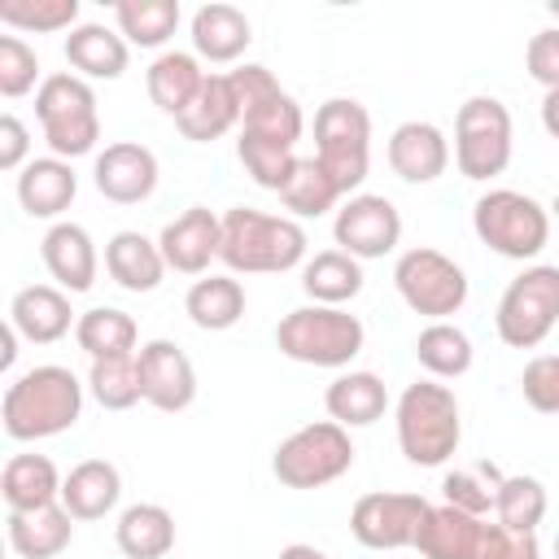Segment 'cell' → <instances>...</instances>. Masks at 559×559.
<instances>
[{
	"instance_id": "5bb4252c",
	"label": "cell",
	"mask_w": 559,
	"mask_h": 559,
	"mask_svg": "<svg viewBox=\"0 0 559 559\" xmlns=\"http://www.w3.org/2000/svg\"><path fill=\"white\" fill-rule=\"evenodd\" d=\"M428 507H432V502H424L419 493H389V489H376V493H362V498L354 502V511H349V533H354L367 550H402V546H415Z\"/></svg>"
},
{
	"instance_id": "9a60e30c",
	"label": "cell",
	"mask_w": 559,
	"mask_h": 559,
	"mask_svg": "<svg viewBox=\"0 0 559 559\" xmlns=\"http://www.w3.org/2000/svg\"><path fill=\"white\" fill-rule=\"evenodd\" d=\"M135 371H140V393L153 411L179 415L197 402V367L175 341L157 336V341L140 345L135 349Z\"/></svg>"
},
{
	"instance_id": "7c38bea8",
	"label": "cell",
	"mask_w": 559,
	"mask_h": 559,
	"mask_svg": "<svg viewBox=\"0 0 559 559\" xmlns=\"http://www.w3.org/2000/svg\"><path fill=\"white\" fill-rule=\"evenodd\" d=\"M393 284H397V297L432 323H441L467 306V271L432 245L406 249L393 262Z\"/></svg>"
},
{
	"instance_id": "8d00e7d4",
	"label": "cell",
	"mask_w": 559,
	"mask_h": 559,
	"mask_svg": "<svg viewBox=\"0 0 559 559\" xmlns=\"http://www.w3.org/2000/svg\"><path fill=\"white\" fill-rule=\"evenodd\" d=\"M280 201H284L288 218H323L328 210H341L345 192L336 188V179L314 157H297L288 183L280 188Z\"/></svg>"
},
{
	"instance_id": "8fae6325",
	"label": "cell",
	"mask_w": 559,
	"mask_h": 559,
	"mask_svg": "<svg viewBox=\"0 0 559 559\" xmlns=\"http://www.w3.org/2000/svg\"><path fill=\"white\" fill-rule=\"evenodd\" d=\"M511 109L498 96H467L454 114V166L463 179H493L511 166Z\"/></svg>"
},
{
	"instance_id": "4316f807",
	"label": "cell",
	"mask_w": 559,
	"mask_h": 559,
	"mask_svg": "<svg viewBox=\"0 0 559 559\" xmlns=\"http://www.w3.org/2000/svg\"><path fill=\"white\" fill-rule=\"evenodd\" d=\"M66 61L79 79H122L131 61V44L105 22H79L66 35Z\"/></svg>"
},
{
	"instance_id": "52a82bcc",
	"label": "cell",
	"mask_w": 559,
	"mask_h": 559,
	"mask_svg": "<svg viewBox=\"0 0 559 559\" xmlns=\"http://www.w3.org/2000/svg\"><path fill=\"white\" fill-rule=\"evenodd\" d=\"M35 118L44 127V140L52 148V157L74 162L87 157L100 140V109H96V92L87 79L61 70L48 74L35 92Z\"/></svg>"
},
{
	"instance_id": "d6986e66",
	"label": "cell",
	"mask_w": 559,
	"mask_h": 559,
	"mask_svg": "<svg viewBox=\"0 0 559 559\" xmlns=\"http://www.w3.org/2000/svg\"><path fill=\"white\" fill-rule=\"evenodd\" d=\"M9 323L17 328L22 341L31 345H52L66 332H74L79 314L70 310V293L57 284H26L9 301Z\"/></svg>"
},
{
	"instance_id": "7bdbcfd3",
	"label": "cell",
	"mask_w": 559,
	"mask_h": 559,
	"mask_svg": "<svg viewBox=\"0 0 559 559\" xmlns=\"http://www.w3.org/2000/svg\"><path fill=\"white\" fill-rule=\"evenodd\" d=\"M39 79V57L22 35H0V96L17 100L35 87Z\"/></svg>"
},
{
	"instance_id": "d6a6232c",
	"label": "cell",
	"mask_w": 559,
	"mask_h": 559,
	"mask_svg": "<svg viewBox=\"0 0 559 559\" xmlns=\"http://www.w3.org/2000/svg\"><path fill=\"white\" fill-rule=\"evenodd\" d=\"M301 293L314 306H345L362 293V262L345 249H323L301 266Z\"/></svg>"
},
{
	"instance_id": "bcb514c9",
	"label": "cell",
	"mask_w": 559,
	"mask_h": 559,
	"mask_svg": "<svg viewBox=\"0 0 559 559\" xmlns=\"http://www.w3.org/2000/svg\"><path fill=\"white\" fill-rule=\"evenodd\" d=\"M476 559H542V546H537V533H511L498 520H489Z\"/></svg>"
},
{
	"instance_id": "d590c367",
	"label": "cell",
	"mask_w": 559,
	"mask_h": 559,
	"mask_svg": "<svg viewBox=\"0 0 559 559\" xmlns=\"http://www.w3.org/2000/svg\"><path fill=\"white\" fill-rule=\"evenodd\" d=\"M415 358L428 371V380H459L472 371V336L450 319L428 323L415 336Z\"/></svg>"
},
{
	"instance_id": "ac0fdd59",
	"label": "cell",
	"mask_w": 559,
	"mask_h": 559,
	"mask_svg": "<svg viewBox=\"0 0 559 559\" xmlns=\"http://www.w3.org/2000/svg\"><path fill=\"white\" fill-rule=\"evenodd\" d=\"M384 153H389L393 175L406 179V183H432L450 166V140H445V131L437 122H424V118H411V122L393 127Z\"/></svg>"
},
{
	"instance_id": "ab89813d",
	"label": "cell",
	"mask_w": 559,
	"mask_h": 559,
	"mask_svg": "<svg viewBox=\"0 0 559 559\" xmlns=\"http://www.w3.org/2000/svg\"><path fill=\"white\" fill-rule=\"evenodd\" d=\"M0 22L26 35H52L79 26V0H4Z\"/></svg>"
},
{
	"instance_id": "836d02e7",
	"label": "cell",
	"mask_w": 559,
	"mask_h": 559,
	"mask_svg": "<svg viewBox=\"0 0 559 559\" xmlns=\"http://www.w3.org/2000/svg\"><path fill=\"white\" fill-rule=\"evenodd\" d=\"M183 310L201 332H227L245 319V288L236 275H201L192 280Z\"/></svg>"
},
{
	"instance_id": "60d3db41",
	"label": "cell",
	"mask_w": 559,
	"mask_h": 559,
	"mask_svg": "<svg viewBox=\"0 0 559 559\" xmlns=\"http://www.w3.org/2000/svg\"><path fill=\"white\" fill-rule=\"evenodd\" d=\"M87 393L105 406V411H131L135 402H144L140 393V371H135V354L131 358H100L87 371Z\"/></svg>"
},
{
	"instance_id": "5b68a950",
	"label": "cell",
	"mask_w": 559,
	"mask_h": 559,
	"mask_svg": "<svg viewBox=\"0 0 559 559\" xmlns=\"http://www.w3.org/2000/svg\"><path fill=\"white\" fill-rule=\"evenodd\" d=\"M275 345L284 358L306 362V367H349L362 345H367V328L358 314H349L345 306H297L275 323Z\"/></svg>"
},
{
	"instance_id": "e0dca14e",
	"label": "cell",
	"mask_w": 559,
	"mask_h": 559,
	"mask_svg": "<svg viewBox=\"0 0 559 559\" xmlns=\"http://www.w3.org/2000/svg\"><path fill=\"white\" fill-rule=\"evenodd\" d=\"M223 245V214L205 205H188L179 218H170L157 236V249L170 271L179 275H205Z\"/></svg>"
},
{
	"instance_id": "ee69618b",
	"label": "cell",
	"mask_w": 559,
	"mask_h": 559,
	"mask_svg": "<svg viewBox=\"0 0 559 559\" xmlns=\"http://www.w3.org/2000/svg\"><path fill=\"white\" fill-rule=\"evenodd\" d=\"M520 393L537 415H559V354H537L520 371Z\"/></svg>"
},
{
	"instance_id": "816d5d0a",
	"label": "cell",
	"mask_w": 559,
	"mask_h": 559,
	"mask_svg": "<svg viewBox=\"0 0 559 559\" xmlns=\"http://www.w3.org/2000/svg\"><path fill=\"white\" fill-rule=\"evenodd\" d=\"M546 9H550V17H559V0H550V4H546Z\"/></svg>"
},
{
	"instance_id": "cb8c5ba5",
	"label": "cell",
	"mask_w": 559,
	"mask_h": 559,
	"mask_svg": "<svg viewBox=\"0 0 559 559\" xmlns=\"http://www.w3.org/2000/svg\"><path fill=\"white\" fill-rule=\"evenodd\" d=\"M105 271L118 288L127 293H153L162 280H166V258L157 249V240H148L144 231H114L105 240Z\"/></svg>"
},
{
	"instance_id": "f6af8a7d",
	"label": "cell",
	"mask_w": 559,
	"mask_h": 559,
	"mask_svg": "<svg viewBox=\"0 0 559 559\" xmlns=\"http://www.w3.org/2000/svg\"><path fill=\"white\" fill-rule=\"evenodd\" d=\"M524 70H528L546 92L559 87V26H546V31H537V35L528 39V48H524Z\"/></svg>"
},
{
	"instance_id": "c3c4849f",
	"label": "cell",
	"mask_w": 559,
	"mask_h": 559,
	"mask_svg": "<svg viewBox=\"0 0 559 559\" xmlns=\"http://www.w3.org/2000/svg\"><path fill=\"white\" fill-rule=\"evenodd\" d=\"M542 127H546L550 140H559V87L542 96Z\"/></svg>"
},
{
	"instance_id": "f907efd6",
	"label": "cell",
	"mask_w": 559,
	"mask_h": 559,
	"mask_svg": "<svg viewBox=\"0 0 559 559\" xmlns=\"http://www.w3.org/2000/svg\"><path fill=\"white\" fill-rule=\"evenodd\" d=\"M13 358H17V328L9 323V328H4V354H0V362L13 367Z\"/></svg>"
},
{
	"instance_id": "603a6c76",
	"label": "cell",
	"mask_w": 559,
	"mask_h": 559,
	"mask_svg": "<svg viewBox=\"0 0 559 559\" xmlns=\"http://www.w3.org/2000/svg\"><path fill=\"white\" fill-rule=\"evenodd\" d=\"M485 524H489L485 515H467L450 502L428 507L419 537H415V550L424 559H476L480 542H485Z\"/></svg>"
},
{
	"instance_id": "1f68e13d",
	"label": "cell",
	"mask_w": 559,
	"mask_h": 559,
	"mask_svg": "<svg viewBox=\"0 0 559 559\" xmlns=\"http://www.w3.org/2000/svg\"><path fill=\"white\" fill-rule=\"evenodd\" d=\"M114 542L127 559H166L175 550V515L162 502H131L114 524Z\"/></svg>"
},
{
	"instance_id": "e575fe53",
	"label": "cell",
	"mask_w": 559,
	"mask_h": 559,
	"mask_svg": "<svg viewBox=\"0 0 559 559\" xmlns=\"http://www.w3.org/2000/svg\"><path fill=\"white\" fill-rule=\"evenodd\" d=\"M74 341H79V349L92 362H100V358H131L135 354V341H140V328L118 306H92V310L79 314Z\"/></svg>"
},
{
	"instance_id": "74e56055",
	"label": "cell",
	"mask_w": 559,
	"mask_h": 559,
	"mask_svg": "<svg viewBox=\"0 0 559 559\" xmlns=\"http://www.w3.org/2000/svg\"><path fill=\"white\" fill-rule=\"evenodd\" d=\"M179 17H183L179 0H118L114 4L118 35L135 48H162L175 35Z\"/></svg>"
},
{
	"instance_id": "f1b7e54d",
	"label": "cell",
	"mask_w": 559,
	"mask_h": 559,
	"mask_svg": "<svg viewBox=\"0 0 559 559\" xmlns=\"http://www.w3.org/2000/svg\"><path fill=\"white\" fill-rule=\"evenodd\" d=\"M205 74H210V70H201V57H197V52L170 48V52H157V57H153V66L144 70V87H148V100H153L162 114L179 118V114L192 105V96L201 92Z\"/></svg>"
},
{
	"instance_id": "ba28073f",
	"label": "cell",
	"mask_w": 559,
	"mask_h": 559,
	"mask_svg": "<svg viewBox=\"0 0 559 559\" xmlns=\"http://www.w3.org/2000/svg\"><path fill=\"white\" fill-rule=\"evenodd\" d=\"M314 162L349 197L371 170V114L354 96H332L314 109Z\"/></svg>"
},
{
	"instance_id": "30bf717a",
	"label": "cell",
	"mask_w": 559,
	"mask_h": 559,
	"mask_svg": "<svg viewBox=\"0 0 559 559\" xmlns=\"http://www.w3.org/2000/svg\"><path fill=\"white\" fill-rule=\"evenodd\" d=\"M559 323V266L533 262L524 266L498 297L493 328L511 349H537Z\"/></svg>"
},
{
	"instance_id": "f546056e",
	"label": "cell",
	"mask_w": 559,
	"mask_h": 559,
	"mask_svg": "<svg viewBox=\"0 0 559 559\" xmlns=\"http://www.w3.org/2000/svg\"><path fill=\"white\" fill-rule=\"evenodd\" d=\"M61 472L48 454H13L0 472V498L9 511H35L61 502Z\"/></svg>"
},
{
	"instance_id": "8992f818",
	"label": "cell",
	"mask_w": 559,
	"mask_h": 559,
	"mask_svg": "<svg viewBox=\"0 0 559 559\" xmlns=\"http://www.w3.org/2000/svg\"><path fill=\"white\" fill-rule=\"evenodd\" d=\"M472 231L498 258L533 262L550 240V214L537 197L515 188H489L472 205Z\"/></svg>"
},
{
	"instance_id": "4fadbf2b",
	"label": "cell",
	"mask_w": 559,
	"mask_h": 559,
	"mask_svg": "<svg viewBox=\"0 0 559 559\" xmlns=\"http://www.w3.org/2000/svg\"><path fill=\"white\" fill-rule=\"evenodd\" d=\"M332 236H336V245L349 258L371 262V258H384V253L397 249V240H402V214L380 192H354V197L341 201V210L332 218Z\"/></svg>"
},
{
	"instance_id": "7a4b0ae2",
	"label": "cell",
	"mask_w": 559,
	"mask_h": 559,
	"mask_svg": "<svg viewBox=\"0 0 559 559\" xmlns=\"http://www.w3.org/2000/svg\"><path fill=\"white\" fill-rule=\"evenodd\" d=\"M306 227L288 214H262L249 205H231L223 214L218 262L231 275H280L306 266Z\"/></svg>"
},
{
	"instance_id": "ffe728a7",
	"label": "cell",
	"mask_w": 559,
	"mask_h": 559,
	"mask_svg": "<svg viewBox=\"0 0 559 559\" xmlns=\"http://www.w3.org/2000/svg\"><path fill=\"white\" fill-rule=\"evenodd\" d=\"M39 258H44L48 275L57 280V288H66V293H87L96 284L100 258H96V245L83 223H66V218L52 223L39 240Z\"/></svg>"
},
{
	"instance_id": "f35d334b",
	"label": "cell",
	"mask_w": 559,
	"mask_h": 559,
	"mask_svg": "<svg viewBox=\"0 0 559 559\" xmlns=\"http://www.w3.org/2000/svg\"><path fill=\"white\" fill-rule=\"evenodd\" d=\"M493 520L511 533H537V524L546 520V485L537 476H524V472L502 476Z\"/></svg>"
},
{
	"instance_id": "7402d4cb",
	"label": "cell",
	"mask_w": 559,
	"mask_h": 559,
	"mask_svg": "<svg viewBox=\"0 0 559 559\" xmlns=\"http://www.w3.org/2000/svg\"><path fill=\"white\" fill-rule=\"evenodd\" d=\"M79 197V175L70 162L61 157H31L17 170V205L31 218H61L70 210V201Z\"/></svg>"
},
{
	"instance_id": "83f0119b",
	"label": "cell",
	"mask_w": 559,
	"mask_h": 559,
	"mask_svg": "<svg viewBox=\"0 0 559 559\" xmlns=\"http://www.w3.org/2000/svg\"><path fill=\"white\" fill-rule=\"evenodd\" d=\"M175 127L183 131V140L192 144H214L218 135H227L231 127H240V105L231 92L227 74H205L201 92L192 96V105L175 118Z\"/></svg>"
},
{
	"instance_id": "2e32d148",
	"label": "cell",
	"mask_w": 559,
	"mask_h": 559,
	"mask_svg": "<svg viewBox=\"0 0 559 559\" xmlns=\"http://www.w3.org/2000/svg\"><path fill=\"white\" fill-rule=\"evenodd\" d=\"M92 183L114 205H140L157 188V157H153V148H144L135 140L105 144L92 162Z\"/></svg>"
},
{
	"instance_id": "6da1fadb",
	"label": "cell",
	"mask_w": 559,
	"mask_h": 559,
	"mask_svg": "<svg viewBox=\"0 0 559 559\" xmlns=\"http://www.w3.org/2000/svg\"><path fill=\"white\" fill-rule=\"evenodd\" d=\"M83 389L87 384H79V376L61 362H39L22 371L0 402L4 432L13 441H44L70 432L83 415Z\"/></svg>"
},
{
	"instance_id": "44dd1931",
	"label": "cell",
	"mask_w": 559,
	"mask_h": 559,
	"mask_svg": "<svg viewBox=\"0 0 559 559\" xmlns=\"http://www.w3.org/2000/svg\"><path fill=\"white\" fill-rule=\"evenodd\" d=\"M188 31H192V52H197L201 61H210V66H231V61H240L245 48L253 44V26H249L245 9L223 4V0L201 4V9L192 13V26H188Z\"/></svg>"
},
{
	"instance_id": "9c48e42d",
	"label": "cell",
	"mask_w": 559,
	"mask_h": 559,
	"mask_svg": "<svg viewBox=\"0 0 559 559\" xmlns=\"http://www.w3.org/2000/svg\"><path fill=\"white\" fill-rule=\"evenodd\" d=\"M349 467H354V441L349 428H341L336 419L301 424L271 454V472L284 489H323L341 480Z\"/></svg>"
},
{
	"instance_id": "f5cc1de1",
	"label": "cell",
	"mask_w": 559,
	"mask_h": 559,
	"mask_svg": "<svg viewBox=\"0 0 559 559\" xmlns=\"http://www.w3.org/2000/svg\"><path fill=\"white\" fill-rule=\"evenodd\" d=\"M555 559H559V537H555Z\"/></svg>"
},
{
	"instance_id": "681fc988",
	"label": "cell",
	"mask_w": 559,
	"mask_h": 559,
	"mask_svg": "<svg viewBox=\"0 0 559 559\" xmlns=\"http://www.w3.org/2000/svg\"><path fill=\"white\" fill-rule=\"evenodd\" d=\"M275 559H332V555H323L319 546H306V542H293V546H284Z\"/></svg>"
},
{
	"instance_id": "3957f363",
	"label": "cell",
	"mask_w": 559,
	"mask_h": 559,
	"mask_svg": "<svg viewBox=\"0 0 559 559\" xmlns=\"http://www.w3.org/2000/svg\"><path fill=\"white\" fill-rule=\"evenodd\" d=\"M306 131V118H301V105L280 87L275 96L258 100L253 109H245L240 118V140H236V157L245 166V175L266 188V192H280L297 166V140Z\"/></svg>"
},
{
	"instance_id": "b9f144b4",
	"label": "cell",
	"mask_w": 559,
	"mask_h": 559,
	"mask_svg": "<svg viewBox=\"0 0 559 559\" xmlns=\"http://www.w3.org/2000/svg\"><path fill=\"white\" fill-rule=\"evenodd\" d=\"M498 485H502V472L489 467V463H480L472 472H445L441 493H445L450 507H459L467 515H489L493 502H498Z\"/></svg>"
},
{
	"instance_id": "484cf974",
	"label": "cell",
	"mask_w": 559,
	"mask_h": 559,
	"mask_svg": "<svg viewBox=\"0 0 559 559\" xmlns=\"http://www.w3.org/2000/svg\"><path fill=\"white\" fill-rule=\"evenodd\" d=\"M122 498V472L109 459H83L61 480V507L74 520H105Z\"/></svg>"
},
{
	"instance_id": "d4e9b609",
	"label": "cell",
	"mask_w": 559,
	"mask_h": 559,
	"mask_svg": "<svg viewBox=\"0 0 559 559\" xmlns=\"http://www.w3.org/2000/svg\"><path fill=\"white\" fill-rule=\"evenodd\" d=\"M4 533L17 559H57L74 542V515L61 502L35 511H9Z\"/></svg>"
},
{
	"instance_id": "7dc6e473",
	"label": "cell",
	"mask_w": 559,
	"mask_h": 559,
	"mask_svg": "<svg viewBox=\"0 0 559 559\" xmlns=\"http://www.w3.org/2000/svg\"><path fill=\"white\" fill-rule=\"evenodd\" d=\"M31 131L17 114H4L0 118V170H22L31 157Z\"/></svg>"
},
{
	"instance_id": "277c9868",
	"label": "cell",
	"mask_w": 559,
	"mask_h": 559,
	"mask_svg": "<svg viewBox=\"0 0 559 559\" xmlns=\"http://www.w3.org/2000/svg\"><path fill=\"white\" fill-rule=\"evenodd\" d=\"M463 441L459 397L441 380H415L397 397V445L415 467H441Z\"/></svg>"
},
{
	"instance_id": "4dcf8cb0",
	"label": "cell",
	"mask_w": 559,
	"mask_h": 559,
	"mask_svg": "<svg viewBox=\"0 0 559 559\" xmlns=\"http://www.w3.org/2000/svg\"><path fill=\"white\" fill-rule=\"evenodd\" d=\"M323 406L341 428H367L389 411V389L376 371H341L328 384Z\"/></svg>"
}]
</instances>
